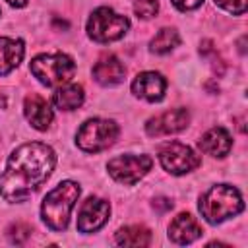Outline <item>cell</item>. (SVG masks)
I'll list each match as a JSON object with an SVG mask.
<instances>
[{
	"mask_svg": "<svg viewBox=\"0 0 248 248\" xmlns=\"http://www.w3.org/2000/svg\"><path fill=\"white\" fill-rule=\"evenodd\" d=\"M54 165L56 155L46 143L29 141L16 147L0 174V196L6 202L25 200L50 176Z\"/></svg>",
	"mask_w": 248,
	"mask_h": 248,
	"instance_id": "6da1fadb",
	"label": "cell"
},
{
	"mask_svg": "<svg viewBox=\"0 0 248 248\" xmlns=\"http://www.w3.org/2000/svg\"><path fill=\"white\" fill-rule=\"evenodd\" d=\"M79 192H81V188L76 182L64 180L45 196L43 205H41V215L48 229L64 231L68 227L70 211H72L74 203L78 202Z\"/></svg>",
	"mask_w": 248,
	"mask_h": 248,
	"instance_id": "7a4b0ae2",
	"label": "cell"
},
{
	"mask_svg": "<svg viewBox=\"0 0 248 248\" xmlns=\"http://www.w3.org/2000/svg\"><path fill=\"white\" fill-rule=\"evenodd\" d=\"M244 209V202L240 192L229 184L211 186L200 198V213L211 225H217Z\"/></svg>",
	"mask_w": 248,
	"mask_h": 248,
	"instance_id": "3957f363",
	"label": "cell"
},
{
	"mask_svg": "<svg viewBox=\"0 0 248 248\" xmlns=\"http://www.w3.org/2000/svg\"><path fill=\"white\" fill-rule=\"evenodd\" d=\"M31 74L46 87H56L68 83L76 74V64L68 54L54 52V54H39L29 64Z\"/></svg>",
	"mask_w": 248,
	"mask_h": 248,
	"instance_id": "277c9868",
	"label": "cell"
},
{
	"mask_svg": "<svg viewBox=\"0 0 248 248\" xmlns=\"http://www.w3.org/2000/svg\"><path fill=\"white\" fill-rule=\"evenodd\" d=\"M130 27V19L110 8H97L87 19V35L97 43H110L120 39Z\"/></svg>",
	"mask_w": 248,
	"mask_h": 248,
	"instance_id": "5b68a950",
	"label": "cell"
},
{
	"mask_svg": "<svg viewBox=\"0 0 248 248\" xmlns=\"http://www.w3.org/2000/svg\"><path fill=\"white\" fill-rule=\"evenodd\" d=\"M118 138V126L107 118H91L78 130V147L87 153L108 149Z\"/></svg>",
	"mask_w": 248,
	"mask_h": 248,
	"instance_id": "8992f818",
	"label": "cell"
},
{
	"mask_svg": "<svg viewBox=\"0 0 248 248\" xmlns=\"http://www.w3.org/2000/svg\"><path fill=\"white\" fill-rule=\"evenodd\" d=\"M153 159L149 155H118L108 161V174L120 184H136L141 176L151 170Z\"/></svg>",
	"mask_w": 248,
	"mask_h": 248,
	"instance_id": "52a82bcc",
	"label": "cell"
},
{
	"mask_svg": "<svg viewBox=\"0 0 248 248\" xmlns=\"http://www.w3.org/2000/svg\"><path fill=\"white\" fill-rule=\"evenodd\" d=\"M159 159L165 170L170 174H186L200 167L202 159L196 155V151L180 141H169L159 149Z\"/></svg>",
	"mask_w": 248,
	"mask_h": 248,
	"instance_id": "ba28073f",
	"label": "cell"
},
{
	"mask_svg": "<svg viewBox=\"0 0 248 248\" xmlns=\"http://www.w3.org/2000/svg\"><path fill=\"white\" fill-rule=\"evenodd\" d=\"M188 122H190V112L186 108H172V110H165V112L149 118L145 122V132L151 138L176 134V132L184 130L188 126Z\"/></svg>",
	"mask_w": 248,
	"mask_h": 248,
	"instance_id": "9c48e42d",
	"label": "cell"
},
{
	"mask_svg": "<svg viewBox=\"0 0 248 248\" xmlns=\"http://www.w3.org/2000/svg\"><path fill=\"white\" fill-rule=\"evenodd\" d=\"M110 205L101 198H87L78 213V231L79 232H93L101 229L108 221Z\"/></svg>",
	"mask_w": 248,
	"mask_h": 248,
	"instance_id": "30bf717a",
	"label": "cell"
},
{
	"mask_svg": "<svg viewBox=\"0 0 248 248\" xmlns=\"http://www.w3.org/2000/svg\"><path fill=\"white\" fill-rule=\"evenodd\" d=\"M167 81L159 72H141L132 81V93L149 103H157L165 97Z\"/></svg>",
	"mask_w": 248,
	"mask_h": 248,
	"instance_id": "8fae6325",
	"label": "cell"
},
{
	"mask_svg": "<svg viewBox=\"0 0 248 248\" xmlns=\"http://www.w3.org/2000/svg\"><path fill=\"white\" fill-rule=\"evenodd\" d=\"M23 112H25V118L31 122V126L35 130H46L54 118L52 114V108L48 107V103L37 95V93H31L25 97V103H23Z\"/></svg>",
	"mask_w": 248,
	"mask_h": 248,
	"instance_id": "7c38bea8",
	"label": "cell"
},
{
	"mask_svg": "<svg viewBox=\"0 0 248 248\" xmlns=\"http://www.w3.org/2000/svg\"><path fill=\"white\" fill-rule=\"evenodd\" d=\"M202 227L196 221V217H192L190 213H180L176 215L170 225H169V238L176 244H190L196 238L202 236Z\"/></svg>",
	"mask_w": 248,
	"mask_h": 248,
	"instance_id": "4fadbf2b",
	"label": "cell"
},
{
	"mask_svg": "<svg viewBox=\"0 0 248 248\" xmlns=\"http://www.w3.org/2000/svg\"><path fill=\"white\" fill-rule=\"evenodd\" d=\"M126 68L114 54H103L93 66V78L101 85H116L124 79Z\"/></svg>",
	"mask_w": 248,
	"mask_h": 248,
	"instance_id": "5bb4252c",
	"label": "cell"
},
{
	"mask_svg": "<svg viewBox=\"0 0 248 248\" xmlns=\"http://www.w3.org/2000/svg\"><path fill=\"white\" fill-rule=\"evenodd\" d=\"M198 145L203 153L211 157H225L232 147V140H231V134L223 126H215L202 136Z\"/></svg>",
	"mask_w": 248,
	"mask_h": 248,
	"instance_id": "9a60e30c",
	"label": "cell"
},
{
	"mask_svg": "<svg viewBox=\"0 0 248 248\" xmlns=\"http://www.w3.org/2000/svg\"><path fill=\"white\" fill-rule=\"evenodd\" d=\"M23 52H25V46L21 39L0 37V76H6L16 66H19Z\"/></svg>",
	"mask_w": 248,
	"mask_h": 248,
	"instance_id": "2e32d148",
	"label": "cell"
},
{
	"mask_svg": "<svg viewBox=\"0 0 248 248\" xmlns=\"http://www.w3.org/2000/svg\"><path fill=\"white\" fill-rule=\"evenodd\" d=\"M83 87L78 83H68L64 87H60L54 95H52V103L56 108L60 110H74L78 107H81L83 103Z\"/></svg>",
	"mask_w": 248,
	"mask_h": 248,
	"instance_id": "e0dca14e",
	"label": "cell"
},
{
	"mask_svg": "<svg viewBox=\"0 0 248 248\" xmlns=\"http://www.w3.org/2000/svg\"><path fill=\"white\" fill-rule=\"evenodd\" d=\"M116 244L120 246H147L151 244V232L141 225H130L116 232Z\"/></svg>",
	"mask_w": 248,
	"mask_h": 248,
	"instance_id": "ac0fdd59",
	"label": "cell"
},
{
	"mask_svg": "<svg viewBox=\"0 0 248 248\" xmlns=\"http://www.w3.org/2000/svg\"><path fill=\"white\" fill-rule=\"evenodd\" d=\"M178 43H180L178 31L172 29V27H163V29L151 39V52H155V54H167V52H170L174 46H178Z\"/></svg>",
	"mask_w": 248,
	"mask_h": 248,
	"instance_id": "d6986e66",
	"label": "cell"
},
{
	"mask_svg": "<svg viewBox=\"0 0 248 248\" xmlns=\"http://www.w3.org/2000/svg\"><path fill=\"white\" fill-rule=\"evenodd\" d=\"M157 10H159V0H136V4H134V12L141 19L153 17L157 14Z\"/></svg>",
	"mask_w": 248,
	"mask_h": 248,
	"instance_id": "ffe728a7",
	"label": "cell"
},
{
	"mask_svg": "<svg viewBox=\"0 0 248 248\" xmlns=\"http://www.w3.org/2000/svg\"><path fill=\"white\" fill-rule=\"evenodd\" d=\"M8 236L14 244H23L31 236V227L25 225V223H16L8 229Z\"/></svg>",
	"mask_w": 248,
	"mask_h": 248,
	"instance_id": "44dd1931",
	"label": "cell"
},
{
	"mask_svg": "<svg viewBox=\"0 0 248 248\" xmlns=\"http://www.w3.org/2000/svg\"><path fill=\"white\" fill-rule=\"evenodd\" d=\"M215 4L236 16H242L246 12V0H215Z\"/></svg>",
	"mask_w": 248,
	"mask_h": 248,
	"instance_id": "7402d4cb",
	"label": "cell"
},
{
	"mask_svg": "<svg viewBox=\"0 0 248 248\" xmlns=\"http://www.w3.org/2000/svg\"><path fill=\"white\" fill-rule=\"evenodd\" d=\"M203 0H172V4L180 10V12H188V10H194L198 6H202Z\"/></svg>",
	"mask_w": 248,
	"mask_h": 248,
	"instance_id": "603a6c76",
	"label": "cell"
},
{
	"mask_svg": "<svg viewBox=\"0 0 248 248\" xmlns=\"http://www.w3.org/2000/svg\"><path fill=\"white\" fill-rule=\"evenodd\" d=\"M153 207H155L157 211H167V209L172 207V202L167 200V198H157V200L153 202Z\"/></svg>",
	"mask_w": 248,
	"mask_h": 248,
	"instance_id": "cb8c5ba5",
	"label": "cell"
},
{
	"mask_svg": "<svg viewBox=\"0 0 248 248\" xmlns=\"http://www.w3.org/2000/svg\"><path fill=\"white\" fill-rule=\"evenodd\" d=\"M10 6H14V8H23L25 4H27V0H6Z\"/></svg>",
	"mask_w": 248,
	"mask_h": 248,
	"instance_id": "d4e9b609",
	"label": "cell"
}]
</instances>
